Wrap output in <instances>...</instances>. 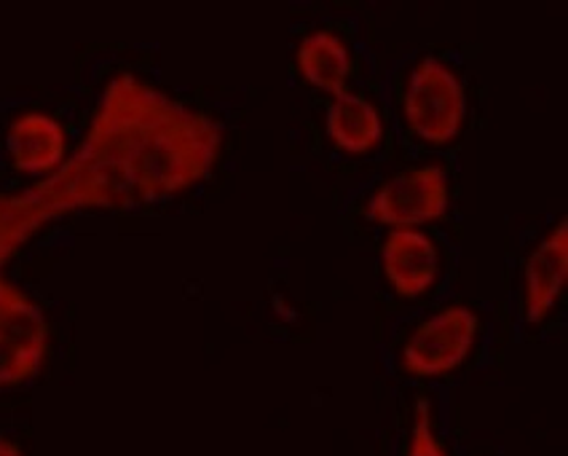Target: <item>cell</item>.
Masks as SVG:
<instances>
[{
  "instance_id": "obj_1",
  "label": "cell",
  "mask_w": 568,
  "mask_h": 456,
  "mask_svg": "<svg viewBox=\"0 0 568 456\" xmlns=\"http://www.w3.org/2000/svg\"><path fill=\"white\" fill-rule=\"evenodd\" d=\"M221 151L223 130L212 115L134 73H119L102 89L73 156L41 183L0 194V263L57 217L183 194L215 170Z\"/></svg>"
},
{
  "instance_id": "obj_2",
  "label": "cell",
  "mask_w": 568,
  "mask_h": 456,
  "mask_svg": "<svg viewBox=\"0 0 568 456\" xmlns=\"http://www.w3.org/2000/svg\"><path fill=\"white\" fill-rule=\"evenodd\" d=\"M403 113L422 143L445 145L456 140L467 115V92L454 68L437 57H424L410 70Z\"/></svg>"
},
{
  "instance_id": "obj_3",
  "label": "cell",
  "mask_w": 568,
  "mask_h": 456,
  "mask_svg": "<svg viewBox=\"0 0 568 456\" xmlns=\"http://www.w3.org/2000/svg\"><path fill=\"white\" fill-rule=\"evenodd\" d=\"M49 357V320L0 272V389L28 384Z\"/></svg>"
},
{
  "instance_id": "obj_4",
  "label": "cell",
  "mask_w": 568,
  "mask_h": 456,
  "mask_svg": "<svg viewBox=\"0 0 568 456\" xmlns=\"http://www.w3.org/2000/svg\"><path fill=\"white\" fill-rule=\"evenodd\" d=\"M450 204V183L443 166L426 164L397 172L373 191L367 217L386 229H418L440 221Z\"/></svg>"
},
{
  "instance_id": "obj_5",
  "label": "cell",
  "mask_w": 568,
  "mask_h": 456,
  "mask_svg": "<svg viewBox=\"0 0 568 456\" xmlns=\"http://www.w3.org/2000/svg\"><path fill=\"white\" fill-rule=\"evenodd\" d=\"M480 331V320L469 306H445L424 320L403 346V368L416 378L454 374L469 357Z\"/></svg>"
},
{
  "instance_id": "obj_6",
  "label": "cell",
  "mask_w": 568,
  "mask_h": 456,
  "mask_svg": "<svg viewBox=\"0 0 568 456\" xmlns=\"http://www.w3.org/2000/svg\"><path fill=\"white\" fill-rule=\"evenodd\" d=\"M568 280V223L560 221L523 263V314L531 325L547 320Z\"/></svg>"
},
{
  "instance_id": "obj_7",
  "label": "cell",
  "mask_w": 568,
  "mask_h": 456,
  "mask_svg": "<svg viewBox=\"0 0 568 456\" xmlns=\"http://www.w3.org/2000/svg\"><path fill=\"white\" fill-rule=\"evenodd\" d=\"M381 268L399 298L429 293L440 274V253L432 236L418 229H395L381 247Z\"/></svg>"
},
{
  "instance_id": "obj_8",
  "label": "cell",
  "mask_w": 568,
  "mask_h": 456,
  "mask_svg": "<svg viewBox=\"0 0 568 456\" xmlns=\"http://www.w3.org/2000/svg\"><path fill=\"white\" fill-rule=\"evenodd\" d=\"M6 153L22 175L49 178L68 159V134L51 113L24 111L6 130Z\"/></svg>"
},
{
  "instance_id": "obj_9",
  "label": "cell",
  "mask_w": 568,
  "mask_h": 456,
  "mask_svg": "<svg viewBox=\"0 0 568 456\" xmlns=\"http://www.w3.org/2000/svg\"><path fill=\"white\" fill-rule=\"evenodd\" d=\"M325 130L338 151L363 156V153H371L384 138V119H381L378 108L371 100L359 98L354 92H341L327 105Z\"/></svg>"
},
{
  "instance_id": "obj_10",
  "label": "cell",
  "mask_w": 568,
  "mask_h": 456,
  "mask_svg": "<svg viewBox=\"0 0 568 456\" xmlns=\"http://www.w3.org/2000/svg\"><path fill=\"white\" fill-rule=\"evenodd\" d=\"M295 65L308 87L335 98V94L346 92V81L352 75V51L344 38L331 30H314L301 38L298 49H295Z\"/></svg>"
},
{
  "instance_id": "obj_11",
  "label": "cell",
  "mask_w": 568,
  "mask_h": 456,
  "mask_svg": "<svg viewBox=\"0 0 568 456\" xmlns=\"http://www.w3.org/2000/svg\"><path fill=\"white\" fill-rule=\"evenodd\" d=\"M408 456H448L435 435L432 424V408L426 401L416 403V419H413V438Z\"/></svg>"
},
{
  "instance_id": "obj_12",
  "label": "cell",
  "mask_w": 568,
  "mask_h": 456,
  "mask_svg": "<svg viewBox=\"0 0 568 456\" xmlns=\"http://www.w3.org/2000/svg\"><path fill=\"white\" fill-rule=\"evenodd\" d=\"M0 456H24V454H22V448L17 446V443L0 438Z\"/></svg>"
}]
</instances>
